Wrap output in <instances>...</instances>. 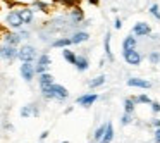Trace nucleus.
<instances>
[{"instance_id":"nucleus-1","label":"nucleus","mask_w":160,"mask_h":143,"mask_svg":"<svg viewBox=\"0 0 160 143\" xmlns=\"http://www.w3.org/2000/svg\"><path fill=\"white\" fill-rule=\"evenodd\" d=\"M42 95L45 98H50V100H66L69 97V91L67 88H64L62 84H50L47 88H42Z\"/></svg>"},{"instance_id":"nucleus-2","label":"nucleus","mask_w":160,"mask_h":143,"mask_svg":"<svg viewBox=\"0 0 160 143\" xmlns=\"http://www.w3.org/2000/svg\"><path fill=\"white\" fill-rule=\"evenodd\" d=\"M18 59H21L22 62H33L36 59V50L31 45H24L22 49L18 50Z\"/></svg>"},{"instance_id":"nucleus-3","label":"nucleus","mask_w":160,"mask_h":143,"mask_svg":"<svg viewBox=\"0 0 160 143\" xmlns=\"http://www.w3.org/2000/svg\"><path fill=\"white\" fill-rule=\"evenodd\" d=\"M50 57L47 55V54H43V55H40L38 57V62H36V66H35V73H38V74H43V73H47V69L50 67Z\"/></svg>"},{"instance_id":"nucleus-4","label":"nucleus","mask_w":160,"mask_h":143,"mask_svg":"<svg viewBox=\"0 0 160 143\" xmlns=\"http://www.w3.org/2000/svg\"><path fill=\"white\" fill-rule=\"evenodd\" d=\"M21 76L28 83L35 78V66H33V62H22L21 64Z\"/></svg>"},{"instance_id":"nucleus-5","label":"nucleus","mask_w":160,"mask_h":143,"mask_svg":"<svg viewBox=\"0 0 160 143\" xmlns=\"http://www.w3.org/2000/svg\"><path fill=\"white\" fill-rule=\"evenodd\" d=\"M0 57L4 60H14L18 57V49L16 47H9V45L0 47Z\"/></svg>"},{"instance_id":"nucleus-6","label":"nucleus","mask_w":160,"mask_h":143,"mask_svg":"<svg viewBox=\"0 0 160 143\" xmlns=\"http://www.w3.org/2000/svg\"><path fill=\"white\" fill-rule=\"evenodd\" d=\"M150 33H152V28L146 23H136L132 26V35L134 36H148Z\"/></svg>"},{"instance_id":"nucleus-7","label":"nucleus","mask_w":160,"mask_h":143,"mask_svg":"<svg viewBox=\"0 0 160 143\" xmlns=\"http://www.w3.org/2000/svg\"><path fill=\"white\" fill-rule=\"evenodd\" d=\"M5 21H7V24L11 26V28H14V29H18V28H21V26H22V21H21V18H19L18 11L9 12L7 18H5Z\"/></svg>"},{"instance_id":"nucleus-8","label":"nucleus","mask_w":160,"mask_h":143,"mask_svg":"<svg viewBox=\"0 0 160 143\" xmlns=\"http://www.w3.org/2000/svg\"><path fill=\"white\" fill-rule=\"evenodd\" d=\"M98 100V95L97 93H88V95H81L78 98V105H83V107H91L95 102Z\"/></svg>"},{"instance_id":"nucleus-9","label":"nucleus","mask_w":160,"mask_h":143,"mask_svg":"<svg viewBox=\"0 0 160 143\" xmlns=\"http://www.w3.org/2000/svg\"><path fill=\"white\" fill-rule=\"evenodd\" d=\"M124 60L131 66H138L141 62V55L136 50H128V52H124Z\"/></svg>"},{"instance_id":"nucleus-10","label":"nucleus","mask_w":160,"mask_h":143,"mask_svg":"<svg viewBox=\"0 0 160 143\" xmlns=\"http://www.w3.org/2000/svg\"><path fill=\"white\" fill-rule=\"evenodd\" d=\"M18 14H19V18H21L22 24H31V23H33V11H31V9L22 7V9H19V11H18Z\"/></svg>"},{"instance_id":"nucleus-11","label":"nucleus","mask_w":160,"mask_h":143,"mask_svg":"<svg viewBox=\"0 0 160 143\" xmlns=\"http://www.w3.org/2000/svg\"><path fill=\"white\" fill-rule=\"evenodd\" d=\"M128 84H129V86H136V88H150V86H152L150 81L141 79V78H129Z\"/></svg>"},{"instance_id":"nucleus-12","label":"nucleus","mask_w":160,"mask_h":143,"mask_svg":"<svg viewBox=\"0 0 160 143\" xmlns=\"http://www.w3.org/2000/svg\"><path fill=\"white\" fill-rule=\"evenodd\" d=\"M38 83H40V88H47L50 84H53V76L50 73H43V74H40Z\"/></svg>"},{"instance_id":"nucleus-13","label":"nucleus","mask_w":160,"mask_h":143,"mask_svg":"<svg viewBox=\"0 0 160 143\" xmlns=\"http://www.w3.org/2000/svg\"><path fill=\"white\" fill-rule=\"evenodd\" d=\"M4 40L9 47H18L19 42H21V36H19L18 33H7V35L4 36Z\"/></svg>"},{"instance_id":"nucleus-14","label":"nucleus","mask_w":160,"mask_h":143,"mask_svg":"<svg viewBox=\"0 0 160 143\" xmlns=\"http://www.w3.org/2000/svg\"><path fill=\"white\" fill-rule=\"evenodd\" d=\"M88 38H90V35H88L86 31H78L72 35V38H71V43H83V42H88Z\"/></svg>"},{"instance_id":"nucleus-15","label":"nucleus","mask_w":160,"mask_h":143,"mask_svg":"<svg viewBox=\"0 0 160 143\" xmlns=\"http://www.w3.org/2000/svg\"><path fill=\"white\" fill-rule=\"evenodd\" d=\"M112 140H114V128H112V124L108 122V124H107V129H105V133H103V136H102L100 141H102V143H110Z\"/></svg>"},{"instance_id":"nucleus-16","label":"nucleus","mask_w":160,"mask_h":143,"mask_svg":"<svg viewBox=\"0 0 160 143\" xmlns=\"http://www.w3.org/2000/svg\"><path fill=\"white\" fill-rule=\"evenodd\" d=\"M122 49H124V52H128V50H134L136 49V38L134 36H126V40L122 42Z\"/></svg>"},{"instance_id":"nucleus-17","label":"nucleus","mask_w":160,"mask_h":143,"mask_svg":"<svg viewBox=\"0 0 160 143\" xmlns=\"http://www.w3.org/2000/svg\"><path fill=\"white\" fill-rule=\"evenodd\" d=\"M21 115H22V117H29V115H38V109H36L35 105H26V107L21 110Z\"/></svg>"},{"instance_id":"nucleus-18","label":"nucleus","mask_w":160,"mask_h":143,"mask_svg":"<svg viewBox=\"0 0 160 143\" xmlns=\"http://www.w3.org/2000/svg\"><path fill=\"white\" fill-rule=\"evenodd\" d=\"M74 66L78 67V71H86L88 69V59L86 57H76V62H74Z\"/></svg>"},{"instance_id":"nucleus-19","label":"nucleus","mask_w":160,"mask_h":143,"mask_svg":"<svg viewBox=\"0 0 160 143\" xmlns=\"http://www.w3.org/2000/svg\"><path fill=\"white\" fill-rule=\"evenodd\" d=\"M71 45V38H57L55 42L52 43V47H55V49H66V47Z\"/></svg>"},{"instance_id":"nucleus-20","label":"nucleus","mask_w":160,"mask_h":143,"mask_svg":"<svg viewBox=\"0 0 160 143\" xmlns=\"http://www.w3.org/2000/svg\"><path fill=\"white\" fill-rule=\"evenodd\" d=\"M105 54H107L108 59H114V55H112V50H110V33H107L105 35Z\"/></svg>"},{"instance_id":"nucleus-21","label":"nucleus","mask_w":160,"mask_h":143,"mask_svg":"<svg viewBox=\"0 0 160 143\" xmlns=\"http://www.w3.org/2000/svg\"><path fill=\"white\" fill-rule=\"evenodd\" d=\"M103 83H105V76H98V78H95V79L90 81V88H98Z\"/></svg>"},{"instance_id":"nucleus-22","label":"nucleus","mask_w":160,"mask_h":143,"mask_svg":"<svg viewBox=\"0 0 160 143\" xmlns=\"http://www.w3.org/2000/svg\"><path fill=\"white\" fill-rule=\"evenodd\" d=\"M62 55H64V59H66L69 64H74V62H76V55H74L71 50H62Z\"/></svg>"},{"instance_id":"nucleus-23","label":"nucleus","mask_w":160,"mask_h":143,"mask_svg":"<svg viewBox=\"0 0 160 143\" xmlns=\"http://www.w3.org/2000/svg\"><path fill=\"white\" fill-rule=\"evenodd\" d=\"M124 110H126V114H132V110H134V100L128 98L124 102Z\"/></svg>"},{"instance_id":"nucleus-24","label":"nucleus","mask_w":160,"mask_h":143,"mask_svg":"<svg viewBox=\"0 0 160 143\" xmlns=\"http://www.w3.org/2000/svg\"><path fill=\"white\" fill-rule=\"evenodd\" d=\"M105 129H107V126L105 124H102L100 128L97 129V131H95V135H93V138L95 140H102V136H103V133H105Z\"/></svg>"},{"instance_id":"nucleus-25","label":"nucleus","mask_w":160,"mask_h":143,"mask_svg":"<svg viewBox=\"0 0 160 143\" xmlns=\"http://www.w3.org/2000/svg\"><path fill=\"white\" fill-rule=\"evenodd\" d=\"M150 12H152L153 18L160 21V7H158V5H157V4H155V5H152V7H150Z\"/></svg>"},{"instance_id":"nucleus-26","label":"nucleus","mask_w":160,"mask_h":143,"mask_svg":"<svg viewBox=\"0 0 160 143\" xmlns=\"http://www.w3.org/2000/svg\"><path fill=\"white\" fill-rule=\"evenodd\" d=\"M136 102H139V104H152V100H150L148 95H139V97L134 100V104H136Z\"/></svg>"},{"instance_id":"nucleus-27","label":"nucleus","mask_w":160,"mask_h":143,"mask_svg":"<svg viewBox=\"0 0 160 143\" xmlns=\"http://www.w3.org/2000/svg\"><path fill=\"white\" fill-rule=\"evenodd\" d=\"M131 121H132V114H126L124 112V115H122V124H129Z\"/></svg>"},{"instance_id":"nucleus-28","label":"nucleus","mask_w":160,"mask_h":143,"mask_svg":"<svg viewBox=\"0 0 160 143\" xmlns=\"http://www.w3.org/2000/svg\"><path fill=\"white\" fill-rule=\"evenodd\" d=\"M150 60H152L153 64H157V62H160V54L158 52H153L152 55H150Z\"/></svg>"},{"instance_id":"nucleus-29","label":"nucleus","mask_w":160,"mask_h":143,"mask_svg":"<svg viewBox=\"0 0 160 143\" xmlns=\"http://www.w3.org/2000/svg\"><path fill=\"white\" fill-rule=\"evenodd\" d=\"M150 105H152V110L153 112H160V104H158V102H152Z\"/></svg>"},{"instance_id":"nucleus-30","label":"nucleus","mask_w":160,"mask_h":143,"mask_svg":"<svg viewBox=\"0 0 160 143\" xmlns=\"http://www.w3.org/2000/svg\"><path fill=\"white\" fill-rule=\"evenodd\" d=\"M81 19V12L79 11H74L72 12V21H79Z\"/></svg>"},{"instance_id":"nucleus-31","label":"nucleus","mask_w":160,"mask_h":143,"mask_svg":"<svg viewBox=\"0 0 160 143\" xmlns=\"http://www.w3.org/2000/svg\"><path fill=\"white\" fill-rule=\"evenodd\" d=\"M155 141L160 143V128H157V131H155Z\"/></svg>"},{"instance_id":"nucleus-32","label":"nucleus","mask_w":160,"mask_h":143,"mask_svg":"<svg viewBox=\"0 0 160 143\" xmlns=\"http://www.w3.org/2000/svg\"><path fill=\"white\" fill-rule=\"evenodd\" d=\"M115 29H121L122 28V21H121V19H115Z\"/></svg>"},{"instance_id":"nucleus-33","label":"nucleus","mask_w":160,"mask_h":143,"mask_svg":"<svg viewBox=\"0 0 160 143\" xmlns=\"http://www.w3.org/2000/svg\"><path fill=\"white\" fill-rule=\"evenodd\" d=\"M60 2H64V4H67V5H72L76 0H60Z\"/></svg>"},{"instance_id":"nucleus-34","label":"nucleus","mask_w":160,"mask_h":143,"mask_svg":"<svg viewBox=\"0 0 160 143\" xmlns=\"http://www.w3.org/2000/svg\"><path fill=\"white\" fill-rule=\"evenodd\" d=\"M47 136H48V131H43V133H42V136H40V138H42V140H45Z\"/></svg>"},{"instance_id":"nucleus-35","label":"nucleus","mask_w":160,"mask_h":143,"mask_svg":"<svg viewBox=\"0 0 160 143\" xmlns=\"http://www.w3.org/2000/svg\"><path fill=\"white\" fill-rule=\"evenodd\" d=\"M88 2H91V4H98V0H88Z\"/></svg>"},{"instance_id":"nucleus-36","label":"nucleus","mask_w":160,"mask_h":143,"mask_svg":"<svg viewBox=\"0 0 160 143\" xmlns=\"http://www.w3.org/2000/svg\"><path fill=\"white\" fill-rule=\"evenodd\" d=\"M64 143H67V141H64Z\"/></svg>"},{"instance_id":"nucleus-37","label":"nucleus","mask_w":160,"mask_h":143,"mask_svg":"<svg viewBox=\"0 0 160 143\" xmlns=\"http://www.w3.org/2000/svg\"><path fill=\"white\" fill-rule=\"evenodd\" d=\"M36 2H38V0H36Z\"/></svg>"}]
</instances>
